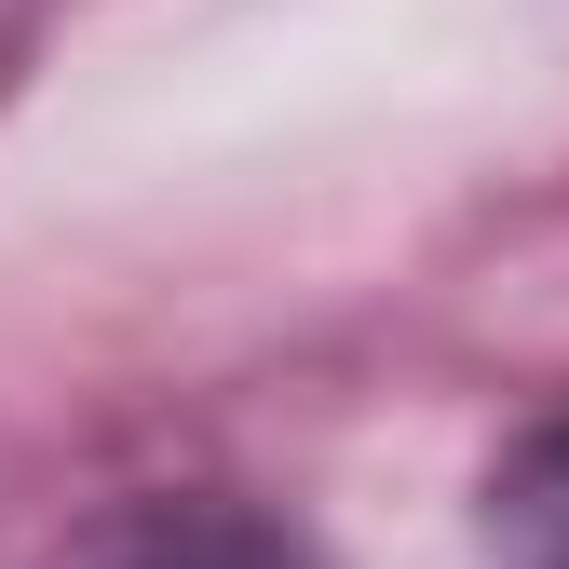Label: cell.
<instances>
[{"label": "cell", "mask_w": 569, "mask_h": 569, "mask_svg": "<svg viewBox=\"0 0 569 569\" xmlns=\"http://www.w3.org/2000/svg\"><path fill=\"white\" fill-rule=\"evenodd\" d=\"M163 569H271L258 542H163Z\"/></svg>", "instance_id": "obj_2"}, {"label": "cell", "mask_w": 569, "mask_h": 569, "mask_svg": "<svg viewBox=\"0 0 569 569\" xmlns=\"http://www.w3.org/2000/svg\"><path fill=\"white\" fill-rule=\"evenodd\" d=\"M502 529H516V556H529V569H569V435H542V448L516 461Z\"/></svg>", "instance_id": "obj_1"}]
</instances>
